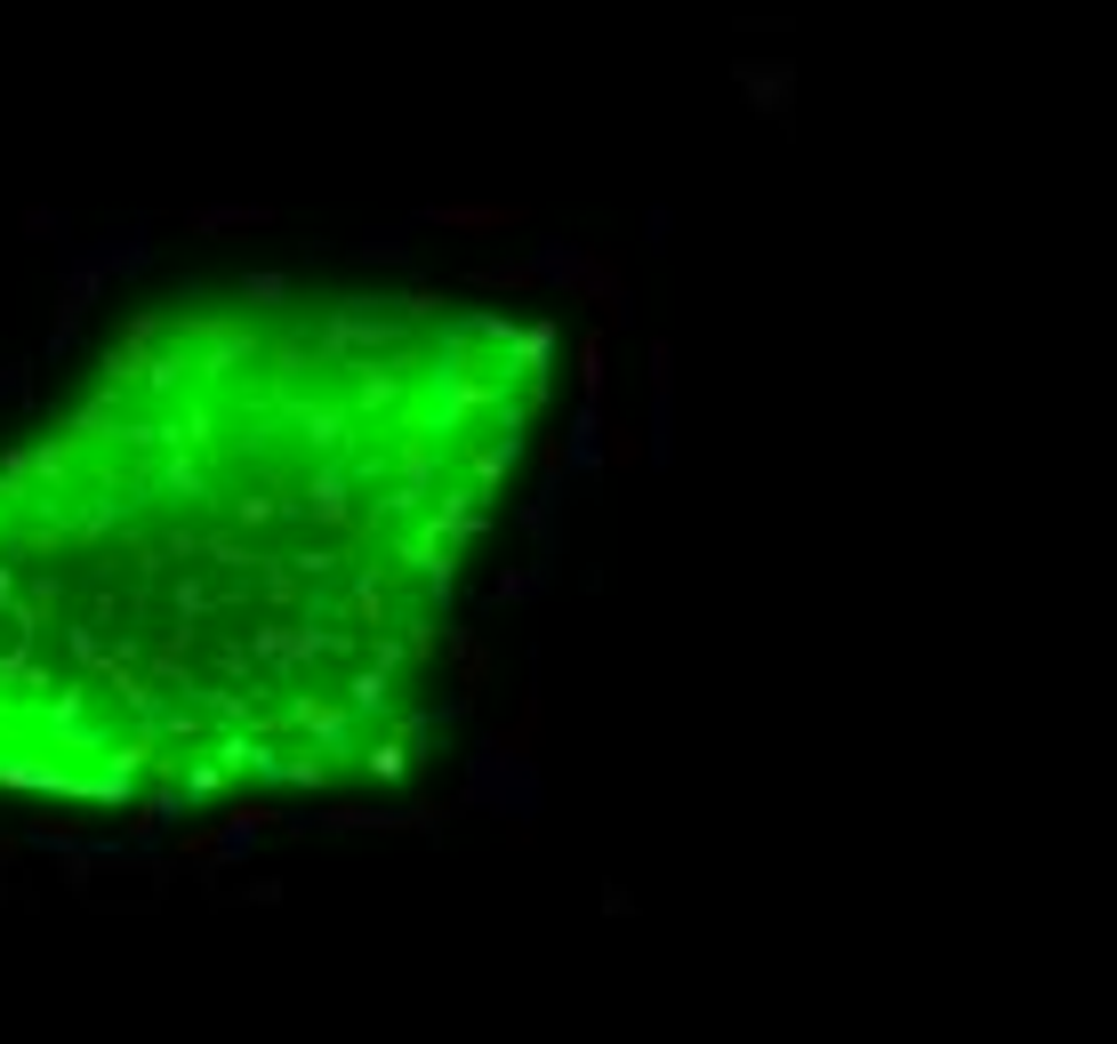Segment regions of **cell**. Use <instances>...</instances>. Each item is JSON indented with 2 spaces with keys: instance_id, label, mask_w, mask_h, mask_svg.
Returning <instances> with one entry per match:
<instances>
[{
  "instance_id": "6da1fadb",
  "label": "cell",
  "mask_w": 1117,
  "mask_h": 1044,
  "mask_svg": "<svg viewBox=\"0 0 1117 1044\" xmlns=\"http://www.w3.org/2000/svg\"><path fill=\"white\" fill-rule=\"evenodd\" d=\"M539 410L547 338L451 297L129 322L0 450V795L153 820L394 771Z\"/></svg>"
}]
</instances>
